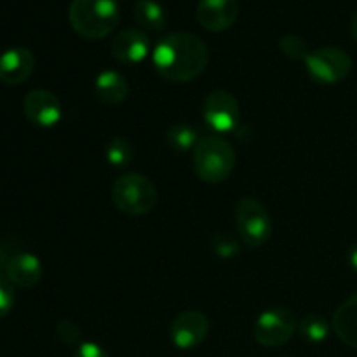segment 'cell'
<instances>
[{
	"mask_svg": "<svg viewBox=\"0 0 357 357\" xmlns=\"http://www.w3.org/2000/svg\"><path fill=\"white\" fill-rule=\"evenodd\" d=\"M202 117L211 129L218 132H230L239 124V103L229 91H213L206 96Z\"/></svg>",
	"mask_w": 357,
	"mask_h": 357,
	"instance_id": "8",
	"label": "cell"
},
{
	"mask_svg": "<svg viewBox=\"0 0 357 357\" xmlns=\"http://www.w3.org/2000/svg\"><path fill=\"white\" fill-rule=\"evenodd\" d=\"M192 162L199 180L216 185L232 174L236 167V152L227 139L220 136H206L195 145Z\"/></svg>",
	"mask_w": 357,
	"mask_h": 357,
	"instance_id": "3",
	"label": "cell"
},
{
	"mask_svg": "<svg viewBox=\"0 0 357 357\" xmlns=\"http://www.w3.org/2000/svg\"><path fill=\"white\" fill-rule=\"evenodd\" d=\"M209 321L201 310H185L171 324V340L178 349H195L208 338Z\"/></svg>",
	"mask_w": 357,
	"mask_h": 357,
	"instance_id": "9",
	"label": "cell"
},
{
	"mask_svg": "<svg viewBox=\"0 0 357 357\" xmlns=\"http://www.w3.org/2000/svg\"><path fill=\"white\" fill-rule=\"evenodd\" d=\"M279 47H281L282 54L286 58L293 59V61H305L307 56L310 54L309 47H307V42L303 40L298 35H284V37L279 40Z\"/></svg>",
	"mask_w": 357,
	"mask_h": 357,
	"instance_id": "21",
	"label": "cell"
},
{
	"mask_svg": "<svg viewBox=\"0 0 357 357\" xmlns=\"http://www.w3.org/2000/svg\"><path fill=\"white\" fill-rule=\"evenodd\" d=\"M68 21L82 38L101 40L119 26L121 7L117 0H72Z\"/></svg>",
	"mask_w": 357,
	"mask_h": 357,
	"instance_id": "2",
	"label": "cell"
},
{
	"mask_svg": "<svg viewBox=\"0 0 357 357\" xmlns=\"http://www.w3.org/2000/svg\"><path fill=\"white\" fill-rule=\"evenodd\" d=\"M195 17L197 23L211 33L225 31L239 17V0H199Z\"/></svg>",
	"mask_w": 357,
	"mask_h": 357,
	"instance_id": "11",
	"label": "cell"
},
{
	"mask_svg": "<svg viewBox=\"0 0 357 357\" xmlns=\"http://www.w3.org/2000/svg\"><path fill=\"white\" fill-rule=\"evenodd\" d=\"M42 264L35 255L31 253H17L10 257L6 268V278L13 282V286L20 288H33L40 282Z\"/></svg>",
	"mask_w": 357,
	"mask_h": 357,
	"instance_id": "14",
	"label": "cell"
},
{
	"mask_svg": "<svg viewBox=\"0 0 357 357\" xmlns=\"http://www.w3.org/2000/svg\"><path fill=\"white\" fill-rule=\"evenodd\" d=\"M105 157H107L108 162L114 167H128L131 164L132 157H135V149L129 143L128 138H122V136H114L110 142L107 143V149H105Z\"/></svg>",
	"mask_w": 357,
	"mask_h": 357,
	"instance_id": "20",
	"label": "cell"
},
{
	"mask_svg": "<svg viewBox=\"0 0 357 357\" xmlns=\"http://www.w3.org/2000/svg\"><path fill=\"white\" fill-rule=\"evenodd\" d=\"M35 70V56L26 47H10L0 54V82L20 86Z\"/></svg>",
	"mask_w": 357,
	"mask_h": 357,
	"instance_id": "13",
	"label": "cell"
},
{
	"mask_svg": "<svg viewBox=\"0 0 357 357\" xmlns=\"http://www.w3.org/2000/svg\"><path fill=\"white\" fill-rule=\"evenodd\" d=\"M349 264H351V267L357 272V246H354L349 251Z\"/></svg>",
	"mask_w": 357,
	"mask_h": 357,
	"instance_id": "27",
	"label": "cell"
},
{
	"mask_svg": "<svg viewBox=\"0 0 357 357\" xmlns=\"http://www.w3.org/2000/svg\"><path fill=\"white\" fill-rule=\"evenodd\" d=\"M333 330L345 345L357 349V291L335 310Z\"/></svg>",
	"mask_w": 357,
	"mask_h": 357,
	"instance_id": "16",
	"label": "cell"
},
{
	"mask_svg": "<svg viewBox=\"0 0 357 357\" xmlns=\"http://www.w3.org/2000/svg\"><path fill=\"white\" fill-rule=\"evenodd\" d=\"M298 331L310 344H321L330 335V323L321 314H309L298 323Z\"/></svg>",
	"mask_w": 357,
	"mask_h": 357,
	"instance_id": "19",
	"label": "cell"
},
{
	"mask_svg": "<svg viewBox=\"0 0 357 357\" xmlns=\"http://www.w3.org/2000/svg\"><path fill=\"white\" fill-rule=\"evenodd\" d=\"M236 227L241 241L248 248H260L271 239L272 220L267 208L258 199H241L236 208Z\"/></svg>",
	"mask_w": 357,
	"mask_h": 357,
	"instance_id": "5",
	"label": "cell"
},
{
	"mask_svg": "<svg viewBox=\"0 0 357 357\" xmlns=\"http://www.w3.org/2000/svg\"><path fill=\"white\" fill-rule=\"evenodd\" d=\"M94 94L108 107L124 103L129 94L128 79L115 70H103L94 80Z\"/></svg>",
	"mask_w": 357,
	"mask_h": 357,
	"instance_id": "15",
	"label": "cell"
},
{
	"mask_svg": "<svg viewBox=\"0 0 357 357\" xmlns=\"http://www.w3.org/2000/svg\"><path fill=\"white\" fill-rule=\"evenodd\" d=\"M14 302H16V293H14L13 282L6 275H0V319L9 316Z\"/></svg>",
	"mask_w": 357,
	"mask_h": 357,
	"instance_id": "23",
	"label": "cell"
},
{
	"mask_svg": "<svg viewBox=\"0 0 357 357\" xmlns=\"http://www.w3.org/2000/svg\"><path fill=\"white\" fill-rule=\"evenodd\" d=\"M152 61L164 80L185 84L204 72L209 63V51L197 35L173 31L157 42L152 51Z\"/></svg>",
	"mask_w": 357,
	"mask_h": 357,
	"instance_id": "1",
	"label": "cell"
},
{
	"mask_svg": "<svg viewBox=\"0 0 357 357\" xmlns=\"http://www.w3.org/2000/svg\"><path fill=\"white\" fill-rule=\"evenodd\" d=\"M209 246H211L213 253L220 258H234L236 255H239V241L227 232L213 234L209 239Z\"/></svg>",
	"mask_w": 357,
	"mask_h": 357,
	"instance_id": "22",
	"label": "cell"
},
{
	"mask_svg": "<svg viewBox=\"0 0 357 357\" xmlns=\"http://www.w3.org/2000/svg\"><path fill=\"white\" fill-rule=\"evenodd\" d=\"M150 49H152L150 37L142 28H126L115 35L110 45L114 59L122 65L142 63L150 54Z\"/></svg>",
	"mask_w": 357,
	"mask_h": 357,
	"instance_id": "12",
	"label": "cell"
},
{
	"mask_svg": "<svg viewBox=\"0 0 357 357\" xmlns=\"http://www.w3.org/2000/svg\"><path fill=\"white\" fill-rule=\"evenodd\" d=\"M56 337L63 345H75L80 338V331L72 321L63 319L56 324Z\"/></svg>",
	"mask_w": 357,
	"mask_h": 357,
	"instance_id": "24",
	"label": "cell"
},
{
	"mask_svg": "<svg viewBox=\"0 0 357 357\" xmlns=\"http://www.w3.org/2000/svg\"><path fill=\"white\" fill-rule=\"evenodd\" d=\"M305 68L314 82L331 86L342 82L351 73L352 59L340 47H321L307 56Z\"/></svg>",
	"mask_w": 357,
	"mask_h": 357,
	"instance_id": "6",
	"label": "cell"
},
{
	"mask_svg": "<svg viewBox=\"0 0 357 357\" xmlns=\"http://www.w3.org/2000/svg\"><path fill=\"white\" fill-rule=\"evenodd\" d=\"M112 201L119 211L129 216L149 215L157 204V188L143 174H122L112 187Z\"/></svg>",
	"mask_w": 357,
	"mask_h": 357,
	"instance_id": "4",
	"label": "cell"
},
{
	"mask_svg": "<svg viewBox=\"0 0 357 357\" xmlns=\"http://www.w3.org/2000/svg\"><path fill=\"white\" fill-rule=\"evenodd\" d=\"M298 330L296 316L284 307H272L264 310L253 324L255 340L265 347L284 345Z\"/></svg>",
	"mask_w": 357,
	"mask_h": 357,
	"instance_id": "7",
	"label": "cell"
},
{
	"mask_svg": "<svg viewBox=\"0 0 357 357\" xmlns=\"http://www.w3.org/2000/svg\"><path fill=\"white\" fill-rule=\"evenodd\" d=\"M9 260L10 258L7 257L6 250L0 246V275H6V268H7V264H9Z\"/></svg>",
	"mask_w": 357,
	"mask_h": 357,
	"instance_id": "26",
	"label": "cell"
},
{
	"mask_svg": "<svg viewBox=\"0 0 357 357\" xmlns=\"http://www.w3.org/2000/svg\"><path fill=\"white\" fill-rule=\"evenodd\" d=\"M286 357H291V356H286Z\"/></svg>",
	"mask_w": 357,
	"mask_h": 357,
	"instance_id": "29",
	"label": "cell"
},
{
	"mask_svg": "<svg viewBox=\"0 0 357 357\" xmlns=\"http://www.w3.org/2000/svg\"><path fill=\"white\" fill-rule=\"evenodd\" d=\"M135 20L146 31H160L167 23L166 10L157 0H139L135 6Z\"/></svg>",
	"mask_w": 357,
	"mask_h": 357,
	"instance_id": "17",
	"label": "cell"
},
{
	"mask_svg": "<svg viewBox=\"0 0 357 357\" xmlns=\"http://www.w3.org/2000/svg\"><path fill=\"white\" fill-rule=\"evenodd\" d=\"M73 357H110L108 352L105 351L101 345L94 344V342H82V344L77 347Z\"/></svg>",
	"mask_w": 357,
	"mask_h": 357,
	"instance_id": "25",
	"label": "cell"
},
{
	"mask_svg": "<svg viewBox=\"0 0 357 357\" xmlns=\"http://www.w3.org/2000/svg\"><path fill=\"white\" fill-rule=\"evenodd\" d=\"M23 112L28 121L40 128H52L61 121L63 108L52 91L33 89L24 96Z\"/></svg>",
	"mask_w": 357,
	"mask_h": 357,
	"instance_id": "10",
	"label": "cell"
},
{
	"mask_svg": "<svg viewBox=\"0 0 357 357\" xmlns=\"http://www.w3.org/2000/svg\"><path fill=\"white\" fill-rule=\"evenodd\" d=\"M197 129L192 128L187 122H178V124H171L166 131V142L174 152H188V150L195 149L199 143Z\"/></svg>",
	"mask_w": 357,
	"mask_h": 357,
	"instance_id": "18",
	"label": "cell"
},
{
	"mask_svg": "<svg viewBox=\"0 0 357 357\" xmlns=\"http://www.w3.org/2000/svg\"><path fill=\"white\" fill-rule=\"evenodd\" d=\"M351 31H352V35H354V38L357 40V13L354 14V17H352V21H351Z\"/></svg>",
	"mask_w": 357,
	"mask_h": 357,
	"instance_id": "28",
	"label": "cell"
}]
</instances>
